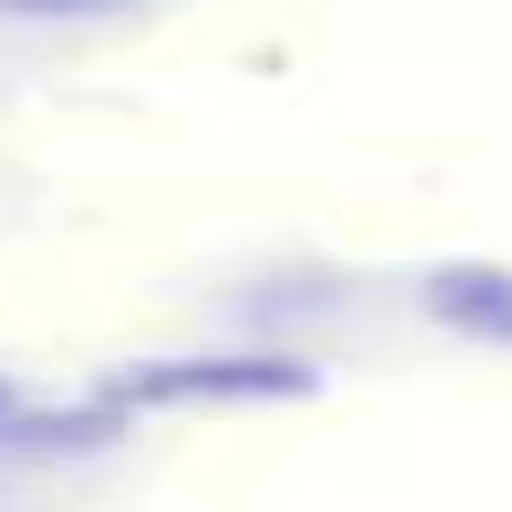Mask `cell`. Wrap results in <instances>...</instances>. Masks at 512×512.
I'll list each match as a JSON object with an SVG mask.
<instances>
[{
  "label": "cell",
  "mask_w": 512,
  "mask_h": 512,
  "mask_svg": "<svg viewBox=\"0 0 512 512\" xmlns=\"http://www.w3.org/2000/svg\"><path fill=\"white\" fill-rule=\"evenodd\" d=\"M423 306L459 333V342H486V351H512V270L495 261H450L423 279Z\"/></svg>",
  "instance_id": "obj_2"
},
{
  "label": "cell",
  "mask_w": 512,
  "mask_h": 512,
  "mask_svg": "<svg viewBox=\"0 0 512 512\" xmlns=\"http://www.w3.org/2000/svg\"><path fill=\"white\" fill-rule=\"evenodd\" d=\"M306 387H315L306 360L234 351V360H162L126 378V405H261V396H306Z\"/></svg>",
  "instance_id": "obj_1"
},
{
  "label": "cell",
  "mask_w": 512,
  "mask_h": 512,
  "mask_svg": "<svg viewBox=\"0 0 512 512\" xmlns=\"http://www.w3.org/2000/svg\"><path fill=\"white\" fill-rule=\"evenodd\" d=\"M9 9H126V0H9Z\"/></svg>",
  "instance_id": "obj_3"
},
{
  "label": "cell",
  "mask_w": 512,
  "mask_h": 512,
  "mask_svg": "<svg viewBox=\"0 0 512 512\" xmlns=\"http://www.w3.org/2000/svg\"><path fill=\"white\" fill-rule=\"evenodd\" d=\"M0 414H9V387H0Z\"/></svg>",
  "instance_id": "obj_4"
}]
</instances>
